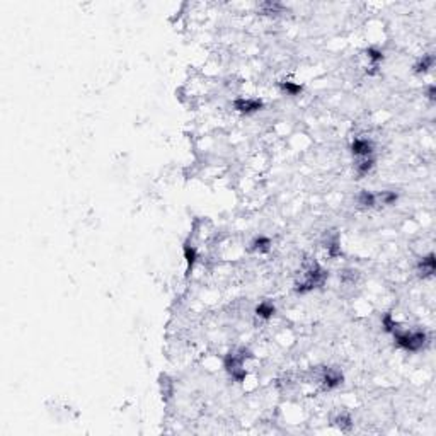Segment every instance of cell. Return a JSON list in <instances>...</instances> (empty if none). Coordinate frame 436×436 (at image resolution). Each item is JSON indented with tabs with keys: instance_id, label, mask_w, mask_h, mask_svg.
Returning <instances> with one entry per match:
<instances>
[{
	"instance_id": "obj_7",
	"label": "cell",
	"mask_w": 436,
	"mask_h": 436,
	"mask_svg": "<svg viewBox=\"0 0 436 436\" xmlns=\"http://www.w3.org/2000/svg\"><path fill=\"white\" fill-rule=\"evenodd\" d=\"M435 269H436V259H435V254H430L426 257H421L418 263V273L421 278H430L435 275Z\"/></svg>"
},
{
	"instance_id": "obj_5",
	"label": "cell",
	"mask_w": 436,
	"mask_h": 436,
	"mask_svg": "<svg viewBox=\"0 0 436 436\" xmlns=\"http://www.w3.org/2000/svg\"><path fill=\"white\" fill-rule=\"evenodd\" d=\"M343 372L338 368H324L321 373V384L326 390H332L343 384Z\"/></svg>"
},
{
	"instance_id": "obj_20",
	"label": "cell",
	"mask_w": 436,
	"mask_h": 436,
	"mask_svg": "<svg viewBox=\"0 0 436 436\" xmlns=\"http://www.w3.org/2000/svg\"><path fill=\"white\" fill-rule=\"evenodd\" d=\"M435 92H436V89H435V85L431 84L430 87H428V97H430L431 101H435Z\"/></svg>"
},
{
	"instance_id": "obj_1",
	"label": "cell",
	"mask_w": 436,
	"mask_h": 436,
	"mask_svg": "<svg viewBox=\"0 0 436 436\" xmlns=\"http://www.w3.org/2000/svg\"><path fill=\"white\" fill-rule=\"evenodd\" d=\"M327 280V273L319 266L317 263H309L304 269V275H302V280L295 283V292L297 293H307L312 292L315 288H321L324 286Z\"/></svg>"
},
{
	"instance_id": "obj_13",
	"label": "cell",
	"mask_w": 436,
	"mask_h": 436,
	"mask_svg": "<svg viewBox=\"0 0 436 436\" xmlns=\"http://www.w3.org/2000/svg\"><path fill=\"white\" fill-rule=\"evenodd\" d=\"M273 242L269 237H266V235H259V237H256L254 240L251 242V249L256 252H259V254H264V252H268L269 249H271Z\"/></svg>"
},
{
	"instance_id": "obj_4",
	"label": "cell",
	"mask_w": 436,
	"mask_h": 436,
	"mask_svg": "<svg viewBox=\"0 0 436 436\" xmlns=\"http://www.w3.org/2000/svg\"><path fill=\"white\" fill-rule=\"evenodd\" d=\"M232 106H234V109L237 111V113L254 114V113H259V111L263 109L264 102L257 97H237V99H234Z\"/></svg>"
},
{
	"instance_id": "obj_15",
	"label": "cell",
	"mask_w": 436,
	"mask_h": 436,
	"mask_svg": "<svg viewBox=\"0 0 436 436\" xmlns=\"http://www.w3.org/2000/svg\"><path fill=\"white\" fill-rule=\"evenodd\" d=\"M280 90L286 95H298L304 90V87L297 82H292V80H281L280 82Z\"/></svg>"
},
{
	"instance_id": "obj_17",
	"label": "cell",
	"mask_w": 436,
	"mask_h": 436,
	"mask_svg": "<svg viewBox=\"0 0 436 436\" xmlns=\"http://www.w3.org/2000/svg\"><path fill=\"white\" fill-rule=\"evenodd\" d=\"M382 326H384V329L387 332H390V334H394V332L401 327V326H399V322L394 319L392 314H384V317H382Z\"/></svg>"
},
{
	"instance_id": "obj_18",
	"label": "cell",
	"mask_w": 436,
	"mask_h": 436,
	"mask_svg": "<svg viewBox=\"0 0 436 436\" xmlns=\"http://www.w3.org/2000/svg\"><path fill=\"white\" fill-rule=\"evenodd\" d=\"M261 10H263L266 15H276L283 10V5H281L280 2H264L261 3Z\"/></svg>"
},
{
	"instance_id": "obj_10",
	"label": "cell",
	"mask_w": 436,
	"mask_h": 436,
	"mask_svg": "<svg viewBox=\"0 0 436 436\" xmlns=\"http://www.w3.org/2000/svg\"><path fill=\"white\" fill-rule=\"evenodd\" d=\"M182 252H184V259H186V264H188V275H189L198 261V251L189 240H186L184 246H182Z\"/></svg>"
},
{
	"instance_id": "obj_6",
	"label": "cell",
	"mask_w": 436,
	"mask_h": 436,
	"mask_svg": "<svg viewBox=\"0 0 436 436\" xmlns=\"http://www.w3.org/2000/svg\"><path fill=\"white\" fill-rule=\"evenodd\" d=\"M351 153L356 159H363V157L373 155V143L368 138H355L351 143Z\"/></svg>"
},
{
	"instance_id": "obj_12",
	"label": "cell",
	"mask_w": 436,
	"mask_h": 436,
	"mask_svg": "<svg viewBox=\"0 0 436 436\" xmlns=\"http://www.w3.org/2000/svg\"><path fill=\"white\" fill-rule=\"evenodd\" d=\"M356 201H358L360 206H363V208H375L377 206V194L372 193V191H361V193L358 194V198H356Z\"/></svg>"
},
{
	"instance_id": "obj_2",
	"label": "cell",
	"mask_w": 436,
	"mask_h": 436,
	"mask_svg": "<svg viewBox=\"0 0 436 436\" xmlns=\"http://www.w3.org/2000/svg\"><path fill=\"white\" fill-rule=\"evenodd\" d=\"M394 341L401 350H406L409 353H418L428 344V334L423 329H413V331H402L401 327L394 332Z\"/></svg>"
},
{
	"instance_id": "obj_16",
	"label": "cell",
	"mask_w": 436,
	"mask_h": 436,
	"mask_svg": "<svg viewBox=\"0 0 436 436\" xmlns=\"http://www.w3.org/2000/svg\"><path fill=\"white\" fill-rule=\"evenodd\" d=\"M365 55H367L368 61L372 63L373 68H377V66H379L382 61H384V53H382L379 48H373V46L372 48H367Z\"/></svg>"
},
{
	"instance_id": "obj_14",
	"label": "cell",
	"mask_w": 436,
	"mask_h": 436,
	"mask_svg": "<svg viewBox=\"0 0 436 436\" xmlns=\"http://www.w3.org/2000/svg\"><path fill=\"white\" fill-rule=\"evenodd\" d=\"M399 199V194L396 191H382V193H377V205H384V206H394Z\"/></svg>"
},
{
	"instance_id": "obj_11",
	"label": "cell",
	"mask_w": 436,
	"mask_h": 436,
	"mask_svg": "<svg viewBox=\"0 0 436 436\" xmlns=\"http://www.w3.org/2000/svg\"><path fill=\"white\" fill-rule=\"evenodd\" d=\"M435 65V55H423V58H419V60L414 63L413 70L414 73H426L430 68H433Z\"/></svg>"
},
{
	"instance_id": "obj_9",
	"label": "cell",
	"mask_w": 436,
	"mask_h": 436,
	"mask_svg": "<svg viewBox=\"0 0 436 436\" xmlns=\"http://www.w3.org/2000/svg\"><path fill=\"white\" fill-rule=\"evenodd\" d=\"M254 312H256V317L263 319V321H269V319H271L273 315L276 314V307H275V304H273V302L263 300L259 305L256 307Z\"/></svg>"
},
{
	"instance_id": "obj_3",
	"label": "cell",
	"mask_w": 436,
	"mask_h": 436,
	"mask_svg": "<svg viewBox=\"0 0 436 436\" xmlns=\"http://www.w3.org/2000/svg\"><path fill=\"white\" fill-rule=\"evenodd\" d=\"M249 358H252V355L246 348H239V350L230 351L223 358V367H225L227 373L235 382H242L246 379V361Z\"/></svg>"
},
{
	"instance_id": "obj_8",
	"label": "cell",
	"mask_w": 436,
	"mask_h": 436,
	"mask_svg": "<svg viewBox=\"0 0 436 436\" xmlns=\"http://www.w3.org/2000/svg\"><path fill=\"white\" fill-rule=\"evenodd\" d=\"M375 167V159L372 157H363V159H358L355 164V172L358 177H365L372 172V169Z\"/></svg>"
},
{
	"instance_id": "obj_19",
	"label": "cell",
	"mask_w": 436,
	"mask_h": 436,
	"mask_svg": "<svg viewBox=\"0 0 436 436\" xmlns=\"http://www.w3.org/2000/svg\"><path fill=\"white\" fill-rule=\"evenodd\" d=\"M334 425L341 431H350L353 426V419L350 414H339V416L334 419Z\"/></svg>"
}]
</instances>
